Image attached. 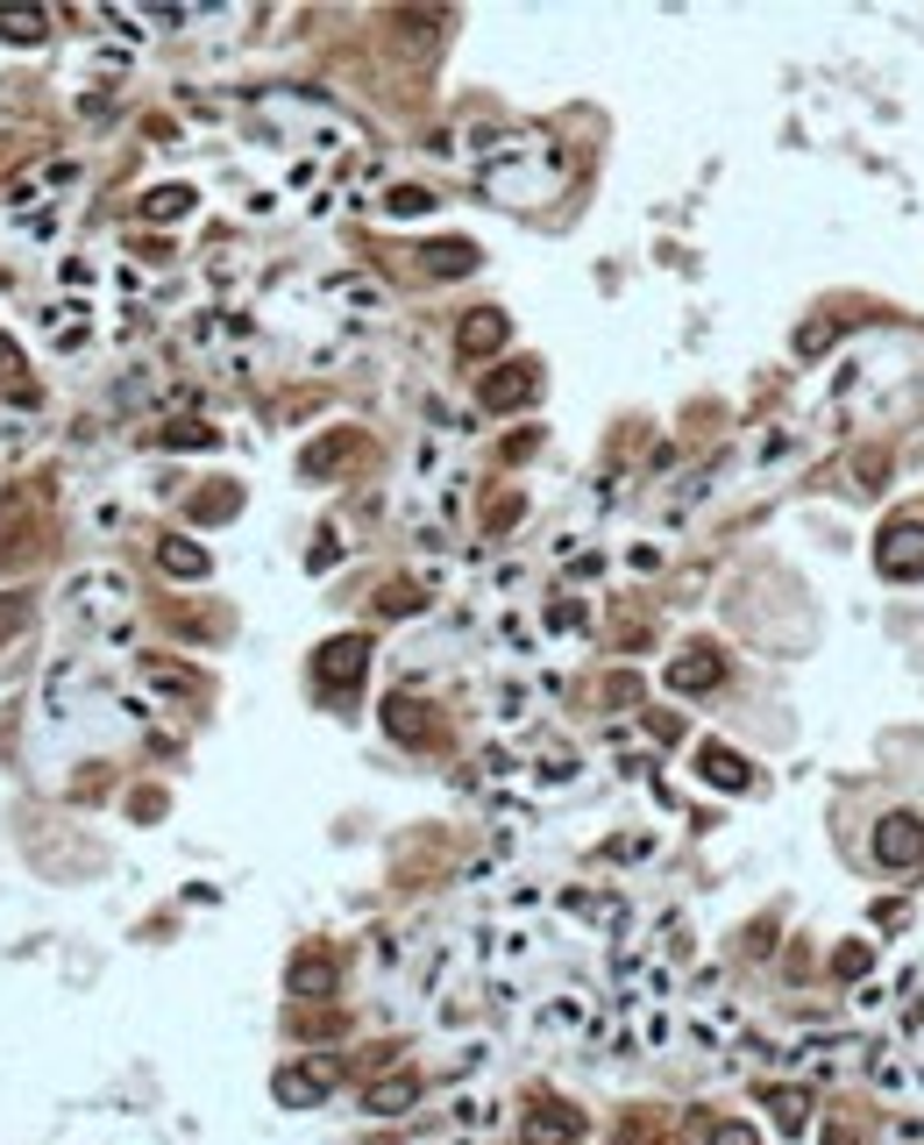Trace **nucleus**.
<instances>
[{"label": "nucleus", "instance_id": "4468645a", "mask_svg": "<svg viewBox=\"0 0 924 1145\" xmlns=\"http://www.w3.org/2000/svg\"><path fill=\"white\" fill-rule=\"evenodd\" d=\"M577 1132H583V1118H577V1110H555V1103L526 1118V1145H569Z\"/></svg>", "mask_w": 924, "mask_h": 1145}, {"label": "nucleus", "instance_id": "9b49d317", "mask_svg": "<svg viewBox=\"0 0 924 1145\" xmlns=\"http://www.w3.org/2000/svg\"><path fill=\"white\" fill-rule=\"evenodd\" d=\"M719 676H725V662L711 655V647H690V655L669 662V690H683V698H690V690H711Z\"/></svg>", "mask_w": 924, "mask_h": 1145}, {"label": "nucleus", "instance_id": "e433bc0d", "mask_svg": "<svg viewBox=\"0 0 924 1145\" xmlns=\"http://www.w3.org/2000/svg\"><path fill=\"white\" fill-rule=\"evenodd\" d=\"M8 370H14V349H8V335H0V378H8Z\"/></svg>", "mask_w": 924, "mask_h": 1145}, {"label": "nucleus", "instance_id": "aec40b11", "mask_svg": "<svg viewBox=\"0 0 924 1145\" xmlns=\"http://www.w3.org/2000/svg\"><path fill=\"white\" fill-rule=\"evenodd\" d=\"M43 327L57 335V349H79L86 342V307H43Z\"/></svg>", "mask_w": 924, "mask_h": 1145}, {"label": "nucleus", "instance_id": "b1692460", "mask_svg": "<svg viewBox=\"0 0 924 1145\" xmlns=\"http://www.w3.org/2000/svg\"><path fill=\"white\" fill-rule=\"evenodd\" d=\"M427 207H434V192H427V186H399V192H385V214H399V221L427 214Z\"/></svg>", "mask_w": 924, "mask_h": 1145}, {"label": "nucleus", "instance_id": "c85d7f7f", "mask_svg": "<svg viewBox=\"0 0 924 1145\" xmlns=\"http://www.w3.org/2000/svg\"><path fill=\"white\" fill-rule=\"evenodd\" d=\"M143 683H157V690H192V676H186V669H164V662H143Z\"/></svg>", "mask_w": 924, "mask_h": 1145}, {"label": "nucleus", "instance_id": "20e7f679", "mask_svg": "<svg viewBox=\"0 0 924 1145\" xmlns=\"http://www.w3.org/2000/svg\"><path fill=\"white\" fill-rule=\"evenodd\" d=\"M782 1067H790V1075H839L846 1067V1038L839 1032H804L790 1053H782Z\"/></svg>", "mask_w": 924, "mask_h": 1145}, {"label": "nucleus", "instance_id": "2eb2a0df", "mask_svg": "<svg viewBox=\"0 0 924 1145\" xmlns=\"http://www.w3.org/2000/svg\"><path fill=\"white\" fill-rule=\"evenodd\" d=\"M157 563L171 569V577H207V548H192V541H178V534L157 541Z\"/></svg>", "mask_w": 924, "mask_h": 1145}, {"label": "nucleus", "instance_id": "f257e3e1", "mask_svg": "<svg viewBox=\"0 0 924 1145\" xmlns=\"http://www.w3.org/2000/svg\"><path fill=\"white\" fill-rule=\"evenodd\" d=\"M563 149L548 143V135H505V143L483 157V171H477V186L491 192L498 207H534V200H548L555 186H563Z\"/></svg>", "mask_w": 924, "mask_h": 1145}, {"label": "nucleus", "instance_id": "cd10ccee", "mask_svg": "<svg viewBox=\"0 0 924 1145\" xmlns=\"http://www.w3.org/2000/svg\"><path fill=\"white\" fill-rule=\"evenodd\" d=\"M385 726L399 733V741H420V712H413L405 698H391V704H385Z\"/></svg>", "mask_w": 924, "mask_h": 1145}, {"label": "nucleus", "instance_id": "2f4dec72", "mask_svg": "<svg viewBox=\"0 0 924 1145\" xmlns=\"http://www.w3.org/2000/svg\"><path fill=\"white\" fill-rule=\"evenodd\" d=\"M875 925H882V932H889V940H897V932H903V925H911V911H903V903H875Z\"/></svg>", "mask_w": 924, "mask_h": 1145}, {"label": "nucleus", "instance_id": "1a4fd4ad", "mask_svg": "<svg viewBox=\"0 0 924 1145\" xmlns=\"http://www.w3.org/2000/svg\"><path fill=\"white\" fill-rule=\"evenodd\" d=\"M534 364H505V370H491V378H483V405H491V413H512V405H526L534 399Z\"/></svg>", "mask_w": 924, "mask_h": 1145}, {"label": "nucleus", "instance_id": "a211bd4d", "mask_svg": "<svg viewBox=\"0 0 924 1145\" xmlns=\"http://www.w3.org/2000/svg\"><path fill=\"white\" fill-rule=\"evenodd\" d=\"M0 36L8 43H43L51 22H43V8H0Z\"/></svg>", "mask_w": 924, "mask_h": 1145}, {"label": "nucleus", "instance_id": "393cba45", "mask_svg": "<svg viewBox=\"0 0 924 1145\" xmlns=\"http://www.w3.org/2000/svg\"><path fill=\"white\" fill-rule=\"evenodd\" d=\"M164 442H171V448H214V427H207V420H171Z\"/></svg>", "mask_w": 924, "mask_h": 1145}, {"label": "nucleus", "instance_id": "c9c22d12", "mask_svg": "<svg viewBox=\"0 0 924 1145\" xmlns=\"http://www.w3.org/2000/svg\"><path fill=\"white\" fill-rule=\"evenodd\" d=\"M548 626H555V634H569V626H583V612H577V605H555Z\"/></svg>", "mask_w": 924, "mask_h": 1145}, {"label": "nucleus", "instance_id": "f3484780", "mask_svg": "<svg viewBox=\"0 0 924 1145\" xmlns=\"http://www.w3.org/2000/svg\"><path fill=\"white\" fill-rule=\"evenodd\" d=\"M456 342H463V349H469V356H483V349H498V342H505V313H469V321H463V335H456Z\"/></svg>", "mask_w": 924, "mask_h": 1145}, {"label": "nucleus", "instance_id": "473e14b6", "mask_svg": "<svg viewBox=\"0 0 924 1145\" xmlns=\"http://www.w3.org/2000/svg\"><path fill=\"white\" fill-rule=\"evenodd\" d=\"M292 989H327V968H321V960H299V968H292Z\"/></svg>", "mask_w": 924, "mask_h": 1145}, {"label": "nucleus", "instance_id": "bb28decb", "mask_svg": "<svg viewBox=\"0 0 924 1145\" xmlns=\"http://www.w3.org/2000/svg\"><path fill=\"white\" fill-rule=\"evenodd\" d=\"M911 1081H917L911 1067H897V1060H875V1089H882V1096H911Z\"/></svg>", "mask_w": 924, "mask_h": 1145}, {"label": "nucleus", "instance_id": "f704fd0d", "mask_svg": "<svg viewBox=\"0 0 924 1145\" xmlns=\"http://www.w3.org/2000/svg\"><path fill=\"white\" fill-rule=\"evenodd\" d=\"M711 1145H754V1132H747V1124H719V1132H711Z\"/></svg>", "mask_w": 924, "mask_h": 1145}, {"label": "nucleus", "instance_id": "ddd939ff", "mask_svg": "<svg viewBox=\"0 0 924 1145\" xmlns=\"http://www.w3.org/2000/svg\"><path fill=\"white\" fill-rule=\"evenodd\" d=\"M697 776H704V782H719V790H747V782H754V768L739 762L733 747H719V741H711L704 755H697Z\"/></svg>", "mask_w": 924, "mask_h": 1145}, {"label": "nucleus", "instance_id": "4be33fe9", "mask_svg": "<svg viewBox=\"0 0 924 1145\" xmlns=\"http://www.w3.org/2000/svg\"><path fill=\"white\" fill-rule=\"evenodd\" d=\"M790 456H797V427H768L761 448H754V470H776V463H790Z\"/></svg>", "mask_w": 924, "mask_h": 1145}, {"label": "nucleus", "instance_id": "72a5a7b5", "mask_svg": "<svg viewBox=\"0 0 924 1145\" xmlns=\"http://www.w3.org/2000/svg\"><path fill=\"white\" fill-rule=\"evenodd\" d=\"M335 555H342V541H335V534H327V541H313V555H307V569H327V563H335Z\"/></svg>", "mask_w": 924, "mask_h": 1145}, {"label": "nucleus", "instance_id": "5701e85b", "mask_svg": "<svg viewBox=\"0 0 924 1145\" xmlns=\"http://www.w3.org/2000/svg\"><path fill=\"white\" fill-rule=\"evenodd\" d=\"M399 1110H413V1081H377L370 1089V1118H399Z\"/></svg>", "mask_w": 924, "mask_h": 1145}, {"label": "nucleus", "instance_id": "7ed1b4c3", "mask_svg": "<svg viewBox=\"0 0 924 1145\" xmlns=\"http://www.w3.org/2000/svg\"><path fill=\"white\" fill-rule=\"evenodd\" d=\"M875 861L903 868V876H917V868H924V825L911 819V811H889V819L875 825Z\"/></svg>", "mask_w": 924, "mask_h": 1145}, {"label": "nucleus", "instance_id": "f8f14e48", "mask_svg": "<svg viewBox=\"0 0 924 1145\" xmlns=\"http://www.w3.org/2000/svg\"><path fill=\"white\" fill-rule=\"evenodd\" d=\"M86 690H93V676H86L79 662L65 655V662H57V669H51V719H71V712H79V704H86Z\"/></svg>", "mask_w": 924, "mask_h": 1145}, {"label": "nucleus", "instance_id": "a878e982", "mask_svg": "<svg viewBox=\"0 0 924 1145\" xmlns=\"http://www.w3.org/2000/svg\"><path fill=\"white\" fill-rule=\"evenodd\" d=\"M427 270L434 278H463V270H477V249H427Z\"/></svg>", "mask_w": 924, "mask_h": 1145}, {"label": "nucleus", "instance_id": "9d476101", "mask_svg": "<svg viewBox=\"0 0 924 1145\" xmlns=\"http://www.w3.org/2000/svg\"><path fill=\"white\" fill-rule=\"evenodd\" d=\"M534 1032H541V1038H583V1032H590L583 997H548V1003L534 1011Z\"/></svg>", "mask_w": 924, "mask_h": 1145}, {"label": "nucleus", "instance_id": "f03ea898", "mask_svg": "<svg viewBox=\"0 0 924 1145\" xmlns=\"http://www.w3.org/2000/svg\"><path fill=\"white\" fill-rule=\"evenodd\" d=\"M71 612H79L86 626H100L108 641L129 634V612H135V591L114 577V569H86L79 583H71Z\"/></svg>", "mask_w": 924, "mask_h": 1145}, {"label": "nucleus", "instance_id": "dca6fc26", "mask_svg": "<svg viewBox=\"0 0 924 1145\" xmlns=\"http://www.w3.org/2000/svg\"><path fill=\"white\" fill-rule=\"evenodd\" d=\"M768 1118H776L782 1132H804V1118H811L804 1089H797V1081H782V1089H768Z\"/></svg>", "mask_w": 924, "mask_h": 1145}, {"label": "nucleus", "instance_id": "39448f33", "mask_svg": "<svg viewBox=\"0 0 924 1145\" xmlns=\"http://www.w3.org/2000/svg\"><path fill=\"white\" fill-rule=\"evenodd\" d=\"M342 1081V1067L335 1060H307V1067H285L278 1075V1103H292V1110H307V1103H321L327 1089Z\"/></svg>", "mask_w": 924, "mask_h": 1145}, {"label": "nucleus", "instance_id": "6e6552de", "mask_svg": "<svg viewBox=\"0 0 924 1145\" xmlns=\"http://www.w3.org/2000/svg\"><path fill=\"white\" fill-rule=\"evenodd\" d=\"M363 662H370V641L342 634V641H327V647H321V662H313V676L342 690V683H356V676H363Z\"/></svg>", "mask_w": 924, "mask_h": 1145}, {"label": "nucleus", "instance_id": "423d86ee", "mask_svg": "<svg viewBox=\"0 0 924 1145\" xmlns=\"http://www.w3.org/2000/svg\"><path fill=\"white\" fill-rule=\"evenodd\" d=\"M321 299H327V307H342V313H356V321L385 313V292H377V278H356V270H335V278L321 285Z\"/></svg>", "mask_w": 924, "mask_h": 1145}, {"label": "nucleus", "instance_id": "c756f323", "mask_svg": "<svg viewBox=\"0 0 924 1145\" xmlns=\"http://www.w3.org/2000/svg\"><path fill=\"white\" fill-rule=\"evenodd\" d=\"M491 712L505 719V726H512V719H526V690H520V683H505V690H498V704H491Z\"/></svg>", "mask_w": 924, "mask_h": 1145}, {"label": "nucleus", "instance_id": "0eeeda50", "mask_svg": "<svg viewBox=\"0 0 924 1145\" xmlns=\"http://www.w3.org/2000/svg\"><path fill=\"white\" fill-rule=\"evenodd\" d=\"M875 563H882L889 577H924V526H889Z\"/></svg>", "mask_w": 924, "mask_h": 1145}, {"label": "nucleus", "instance_id": "6ab92c4d", "mask_svg": "<svg viewBox=\"0 0 924 1145\" xmlns=\"http://www.w3.org/2000/svg\"><path fill=\"white\" fill-rule=\"evenodd\" d=\"M711 485H719V477H711V470H697V477H683V491H676V499H669V512H661V520H669V526H683V520H690V512H697V505H704V499H711Z\"/></svg>", "mask_w": 924, "mask_h": 1145}, {"label": "nucleus", "instance_id": "412c9836", "mask_svg": "<svg viewBox=\"0 0 924 1145\" xmlns=\"http://www.w3.org/2000/svg\"><path fill=\"white\" fill-rule=\"evenodd\" d=\"M192 214V186H164V192H143V221H178Z\"/></svg>", "mask_w": 924, "mask_h": 1145}, {"label": "nucleus", "instance_id": "7c9ffc66", "mask_svg": "<svg viewBox=\"0 0 924 1145\" xmlns=\"http://www.w3.org/2000/svg\"><path fill=\"white\" fill-rule=\"evenodd\" d=\"M541 776H548V782H569V776H577V755H569V747H555V755L541 762Z\"/></svg>", "mask_w": 924, "mask_h": 1145}]
</instances>
